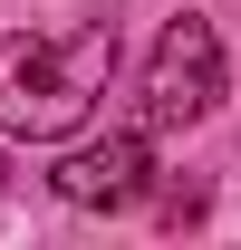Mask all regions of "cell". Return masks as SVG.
Wrapping results in <instances>:
<instances>
[{"mask_svg":"<svg viewBox=\"0 0 241 250\" xmlns=\"http://www.w3.org/2000/svg\"><path fill=\"white\" fill-rule=\"evenodd\" d=\"M106 77H116V29L106 20H87L68 39H39V29L0 39V125L29 135V145H48L68 125H87V106L106 96Z\"/></svg>","mask_w":241,"mask_h":250,"instance_id":"6da1fadb","label":"cell"},{"mask_svg":"<svg viewBox=\"0 0 241 250\" xmlns=\"http://www.w3.org/2000/svg\"><path fill=\"white\" fill-rule=\"evenodd\" d=\"M212 96H222V39L212 20L183 10L174 29L154 39V67H145V125H193L212 116Z\"/></svg>","mask_w":241,"mask_h":250,"instance_id":"7a4b0ae2","label":"cell"},{"mask_svg":"<svg viewBox=\"0 0 241 250\" xmlns=\"http://www.w3.org/2000/svg\"><path fill=\"white\" fill-rule=\"evenodd\" d=\"M154 154H145V135H106V145H87V154H68L48 183H58V202H77V212H125L135 192H145Z\"/></svg>","mask_w":241,"mask_h":250,"instance_id":"3957f363","label":"cell"},{"mask_svg":"<svg viewBox=\"0 0 241 250\" xmlns=\"http://www.w3.org/2000/svg\"><path fill=\"white\" fill-rule=\"evenodd\" d=\"M0 183H10V164H0Z\"/></svg>","mask_w":241,"mask_h":250,"instance_id":"277c9868","label":"cell"}]
</instances>
